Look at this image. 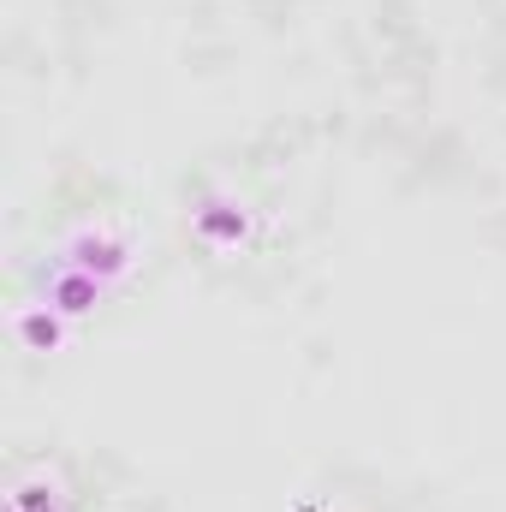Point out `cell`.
<instances>
[{
  "label": "cell",
  "instance_id": "obj_3",
  "mask_svg": "<svg viewBox=\"0 0 506 512\" xmlns=\"http://www.w3.org/2000/svg\"><path fill=\"white\" fill-rule=\"evenodd\" d=\"M6 512H60L54 483H24V489H12V507Z\"/></svg>",
  "mask_w": 506,
  "mask_h": 512
},
{
  "label": "cell",
  "instance_id": "obj_1",
  "mask_svg": "<svg viewBox=\"0 0 506 512\" xmlns=\"http://www.w3.org/2000/svg\"><path fill=\"white\" fill-rule=\"evenodd\" d=\"M66 262L84 268V274H96V280H114V274H126L131 245L114 239V233H78V239L66 245Z\"/></svg>",
  "mask_w": 506,
  "mask_h": 512
},
{
  "label": "cell",
  "instance_id": "obj_4",
  "mask_svg": "<svg viewBox=\"0 0 506 512\" xmlns=\"http://www.w3.org/2000/svg\"><path fill=\"white\" fill-rule=\"evenodd\" d=\"M18 334H24L36 352H48V346L60 340V322H54V316H18Z\"/></svg>",
  "mask_w": 506,
  "mask_h": 512
},
{
  "label": "cell",
  "instance_id": "obj_2",
  "mask_svg": "<svg viewBox=\"0 0 506 512\" xmlns=\"http://www.w3.org/2000/svg\"><path fill=\"white\" fill-rule=\"evenodd\" d=\"M96 298H102V280H96V274H84V268H72V262L48 280V304H54V310H66V316L96 310Z\"/></svg>",
  "mask_w": 506,
  "mask_h": 512
}]
</instances>
